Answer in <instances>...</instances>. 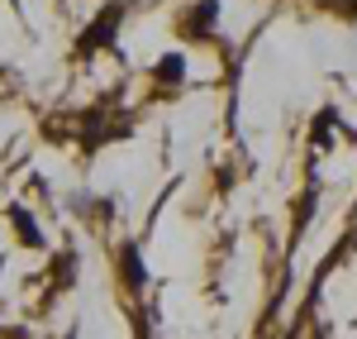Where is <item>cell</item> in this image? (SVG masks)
Instances as JSON below:
<instances>
[{"instance_id":"6da1fadb","label":"cell","mask_w":357,"mask_h":339,"mask_svg":"<svg viewBox=\"0 0 357 339\" xmlns=\"http://www.w3.org/2000/svg\"><path fill=\"white\" fill-rule=\"evenodd\" d=\"M119 15H124V5H110V15H100L96 24L86 29V38H82V53H91V48H100V43H114V29H119Z\"/></svg>"},{"instance_id":"7a4b0ae2","label":"cell","mask_w":357,"mask_h":339,"mask_svg":"<svg viewBox=\"0 0 357 339\" xmlns=\"http://www.w3.org/2000/svg\"><path fill=\"white\" fill-rule=\"evenodd\" d=\"M15 225H20V239H24V244H33V249H43V234H38V225L29 220L24 210H15Z\"/></svg>"},{"instance_id":"3957f363","label":"cell","mask_w":357,"mask_h":339,"mask_svg":"<svg viewBox=\"0 0 357 339\" xmlns=\"http://www.w3.org/2000/svg\"><path fill=\"white\" fill-rule=\"evenodd\" d=\"M215 15H220V5H215V0H205V5H200V10H195V15H191V34H205Z\"/></svg>"},{"instance_id":"277c9868","label":"cell","mask_w":357,"mask_h":339,"mask_svg":"<svg viewBox=\"0 0 357 339\" xmlns=\"http://www.w3.org/2000/svg\"><path fill=\"white\" fill-rule=\"evenodd\" d=\"M158 72H162V82H176V72H186V62L172 53V57H162V62H158Z\"/></svg>"}]
</instances>
